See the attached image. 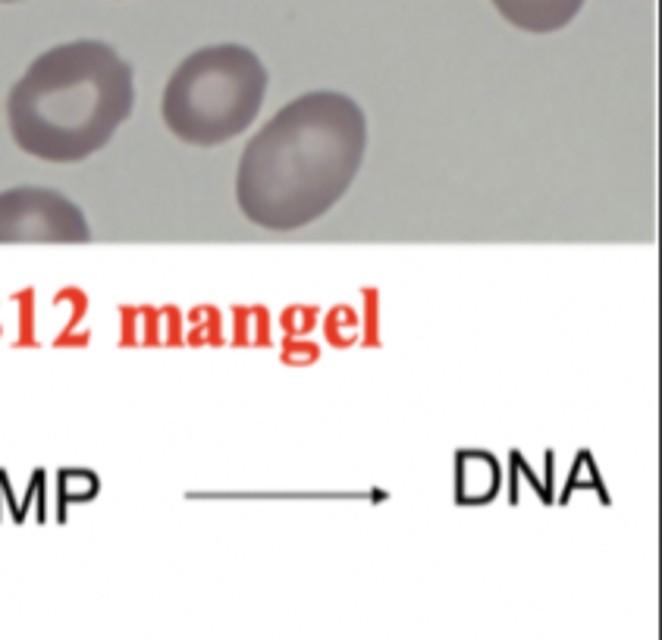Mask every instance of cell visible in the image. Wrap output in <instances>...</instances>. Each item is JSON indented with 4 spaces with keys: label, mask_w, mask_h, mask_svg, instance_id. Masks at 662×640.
I'll return each mask as SVG.
<instances>
[{
    "label": "cell",
    "mask_w": 662,
    "mask_h": 640,
    "mask_svg": "<svg viewBox=\"0 0 662 640\" xmlns=\"http://www.w3.org/2000/svg\"><path fill=\"white\" fill-rule=\"evenodd\" d=\"M132 107V66L110 44L82 38L29 63L7 95V123L19 151L48 164H79L110 145Z\"/></svg>",
    "instance_id": "cell-2"
},
{
    "label": "cell",
    "mask_w": 662,
    "mask_h": 640,
    "mask_svg": "<svg viewBox=\"0 0 662 640\" xmlns=\"http://www.w3.org/2000/svg\"><path fill=\"white\" fill-rule=\"evenodd\" d=\"M267 66L245 44H208L182 60L164 85L161 117L182 145L217 148L242 135L267 98Z\"/></svg>",
    "instance_id": "cell-3"
},
{
    "label": "cell",
    "mask_w": 662,
    "mask_h": 640,
    "mask_svg": "<svg viewBox=\"0 0 662 640\" xmlns=\"http://www.w3.org/2000/svg\"><path fill=\"white\" fill-rule=\"evenodd\" d=\"M91 239L85 211L73 198L48 186H16L0 192V245L13 242H70Z\"/></svg>",
    "instance_id": "cell-4"
},
{
    "label": "cell",
    "mask_w": 662,
    "mask_h": 640,
    "mask_svg": "<svg viewBox=\"0 0 662 640\" xmlns=\"http://www.w3.org/2000/svg\"><path fill=\"white\" fill-rule=\"evenodd\" d=\"M0 4H19V0H0Z\"/></svg>",
    "instance_id": "cell-6"
},
{
    "label": "cell",
    "mask_w": 662,
    "mask_h": 640,
    "mask_svg": "<svg viewBox=\"0 0 662 640\" xmlns=\"http://www.w3.org/2000/svg\"><path fill=\"white\" fill-rule=\"evenodd\" d=\"M493 7L509 26L521 32L550 35L572 26V19L581 13L584 0H493Z\"/></svg>",
    "instance_id": "cell-5"
},
{
    "label": "cell",
    "mask_w": 662,
    "mask_h": 640,
    "mask_svg": "<svg viewBox=\"0 0 662 640\" xmlns=\"http://www.w3.org/2000/svg\"><path fill=\"white\" fill-rule=\"evenodd\" d=\"M368 154V117L342 91H308L251 135L236 201L261 230H302L342 201Z\"/></svg>",
    "instance_id": "cell-1"
}]
</instances>
